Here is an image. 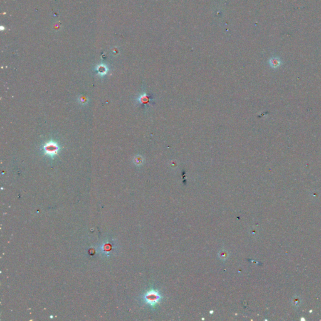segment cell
<instances>
[{"label":"cell","mask_w":321,"mask_h":321,"mask_svg":"<svg viewBox=\"0 0 321 321\" xmlns=\"http://www.w3.org/2000/svg\"><path fill=\"white\" fill-rule=\"evenodd\" d=\"M163 299L162 295L157 289L151 288L148 291L143 295L144 303L152 308L158 305Z\"/></svg>","instance_id":"cell-1"},{"label":"cell","mask_w":321,"mask_h":321,"mask_svg":"<svg viewBox=\"0 0 321 321\" xmlns=\"http://www.w3.org/2000/svg\"><path fill=\"white\" fill-rule=\"evenodd\" d=\"M80 102L81 104H85V103L87 102V100H87V98L85 97H80Z\"/></svg>","instance_id":"cell-8"},{"label":"cell","mask_w":321,"mask_h":321,"mask_svg":"<svg viewBox=\"0 0 321 321\" xmlns=\"http://www.w3.org/2000/svg\"><path fill=\"white\" fill-rule=\"evenodd\" d=\"M96 70L100 77H104L107 73L109 69L105 65L101 64V65H99L97 67Z\"/></svg>","instance_id":"cell-3"},{"label":"cell","mask_w":321,"mask_h":321,"mask_svg":"<svg viewBox=\"0 0 321 321\" xmlns=\"http://www.w3.org/2000/svg\"><path fill=\"white\" fill-rule=\"evenodd\" d=\"M134 162L136 166H141L144 162V159L141 156L137 155L134 159Z\"/></svg>","instance_id":"cell-6"},{"label":"cell","mask_w":321,"mask_h":321,"mask_svg":"<svg viewBox=\"0 0 321 321\" xmlns=\"http://www.w3.org/2000/svg\"><path fill=\"white\" fill-rule=\"evenodd\" d=\"M43 154L50 159H54L58 155L60 150L59 144L54 141H49L43 144L42 146Z\"/></svg>","instance_id":"cell-2"},{"label":"cell","mask_w":321,"mask_h":321,"mask_svg":"<svg viewBox=\"0 0 321 321\" xmlns=\"http://www.w3.org/2000/svg\"><path fill=\"white\" fill-rule=\"evenodd\" d=\"M280 60L277 57H274L270 60V64L272 67L277 68L280 66Z\"/></svg>","instance_id":"cell-5"},{"label":"cell","mask_w":321,"mask_h":321,"mask_svg":"<svg viewBox=\"0 0 321 321\" xmlns=\"http://www.w3.org/2000/svg\"><path fill=\"white\" fill-rule=\"evenodd\" d=\"M218 256L222 260H226V259H227L228 257V252L225 250H222L220 251L219 252V254H218Z\"/></svg>","instance_id":"cell-7"},{"label":"cell","mask_w":321,"mask_h":321,"mask_svg":"<svg viewBox=\"0 0 321 321\" xmlns=\"http://www.w3.org/2000/svg\"><path fill=\"white\" fill-rule=\"evenodd\" d=\"M149 97L146 93L142 94V95H141L137 99V100L141 104H148L149 102Z\"/></svg>","instance_id":"cell-4"}]
</instances>
